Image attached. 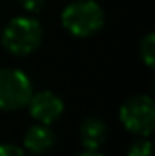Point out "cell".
<instances>
[{"label": "cell", "mask_w": 155, "mask_h": 156, "mask_svg": "<svg viewBox=\"0 0 155 156\" xmlns=\"http://www.w3.org/2000/svg\"><path fill=\"white\" fill-rule=\"evenodd\" d=\"M62 27L75 38H91L106 24V13L97 0H73L60 13Z\"/></svg>", "instance_id": "6da1fadb"}, {"label": "cell", "mask_w": 155, "mask_h": 156, "mask_svg": "<svg viewBox=\"0 0 155 156\" xmlns=\"http://www.w3.org/2000/svg\"><path fill=\"white\" fill-rule=\"evenodd\" d=\"M44 40V27L33 16H13L2 29L0 42L4 49L13 56L33 55Z\"/></svg>", "instance_id": "7a4b0ae2"}, {"label": "cell", "mask_w": 155, "mask_h": 156, "mask_svg": "<svg viewBox=\"0 0 155 156\" xmlns=\"http://www.w3.org/2000/svg\"><path fill=\"white\" fill-rule=\"evenodd\" d=\"M119 120L126 131L150 138L155 127V102L150 94H133L119 107Z\"/></svg>", "instance_id": "3957f363"}, {"label": "cell", "mask_w": 155, "mask_h": 156, "mask_svg": "<svg viewBox=\"0 0 155 156\" xmlns=\"http://www.w3.org/2000/svg\"><path fill=\"white\" fill-rule=\"evenodd\" d=\"M33 94V82L22 69H0V111H20Z\"/></svg>", "instance_id": "277c9868"}, {"label": "cell", "mask_w": 155, "mask_h": 156, "mask_svg": "<svg viewBox=\"0 0 155 156\" xmlns=\"http://www.w3.org/2000/svg\"><path fill=\"white\" fill-rule=\"evenodd\" d=\"M26 107L29 109L31 118L37 123H42V125H51L64 115V102H62V98L57 93L47 91V89L33 93Z\"/></svg>", "instance_id": "5b68a950"}, {"label": "cell", "mask_w": 155, "mask_h": 156, "mask_svg": "<svg viewBox=\"0 0 155 156\" xmlns=\"http://www.w3.org/2000/svg\"><path fill=\"white\" fill-rule=\"evenodd\" d=\"M55 142H57V136H55V133L49 125L35 123L24 133V136H22L24 147L22 149L33 156H40L49 153L55 147Z\"/></svg>", "instance_id": "8992f818"}, {"label": "cell", "mask_w": 155, "mask_h": 156, "mask_svg": "<svg viewBox=\"0 0 155 156\" xmlns=\"http://www.w3.org/2000/svg\"><path fill=\"white\" fill-rule=\"evenodd\" d=\"M80 145L88 151H99L108 140V125L99 116H86L78 127Z\"/></svg>", "instance_id": "52a82bcc"}, {"label": "cell", "mask_w": 155, "mask_h": 156, "mask_svg": "<svg viewBox=\"0 0 155 156\" xmlns=\"http://www.w3.org/2000/svg\"><path fill=\"white\" fill-rule=\"evenodd\" d=\"M139 55H141V60L142 64L148 67V69H153L155 67V33H146L141 44H139Z\"/></svg>", "instance_id": "ba28073f"}, {"label": "cell", "mask_w": 155, "mask_h": 156, "mask_svg": "<svg viewBox=\"0 0 155 156\" xmlns=\"http://www.w3.org/2000/svg\"><path fill=\"white\" fill-rule=\"evenodd\" d=\"M126 156H152V142L150 138L139 136L137 140H133L126 151Z\"/></svg>", "instance_id": "9c48e42d"}, {"label": "cell", "mask_w": 155, "mask_h": 156, "mask_svg": "<svg viewBox=\"0 0 155 156\" xmlns=\"http://www.w3.org/2000/svg\"><path fill=\"white\" fill-rule=\"evenodd\" d=\"M46 2L47 0H17V4L24 11H28V13H39V11H42V7L46 5Z\"/></svg>", "instance_id": "30bf717a"}, {"label": "cell", "mask_w": 155, "mask_h": 156, "mask_svg": "<svg viewBox=\"0 0 155 156\" xmlns=\"http://www.w3.org/2000/svg\"><path fill=\"white\" fill-rule=\"evenodd\" d=\"M0 156H28L26 151L13 144H0Z\"/></svg>", "instance_id": "8fae6325"}, {"label": "cell", "mask_w": 155, "mask_h": 156, "mask_svg": "<svg viewBox=\"0 0 155 156\" xmlns=\"http://www.w3.org/2000/svg\"><path fill=\"white\" fill-rule=\"evenodd\" d=\"M75 156H104L100 151H88V149H84V151H80L78 154Z\"/></svg>", "instance_id": "7c38bea8"}]
</instances>
